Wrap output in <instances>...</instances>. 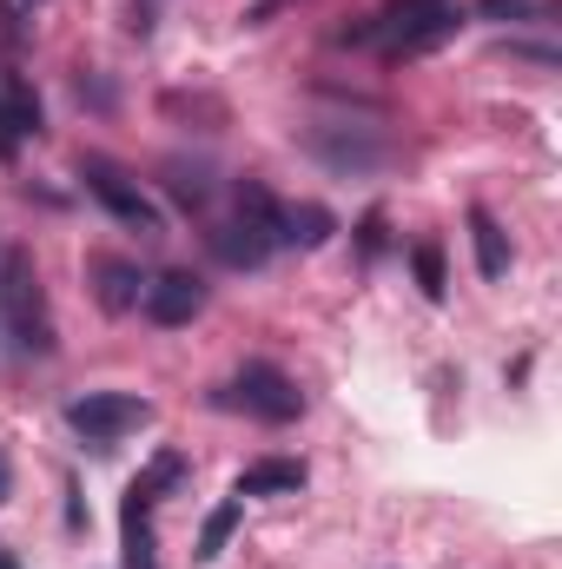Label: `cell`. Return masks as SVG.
Wrapping results in <instances>:
<instances>
[{
  "label": "cell",
  "instance_id": "obj_16",
  "mask_svg": "<svg viewBox=\"0 0 562 569\" xmlns=\"http://www.w3.org/2000/svg\"><path fill=\"white\" fill-rule=\"evenodd\" d=\"M411 272H418V291L430 305L450 291V279H443V246H436V239H418V246H411Z\"/></svg>",
  "mask_w": 562,
  "mask_h": 569
},
{
  "label": "cell",
  "instance_id": "obj_6",
  "mask_svg": "<svg viewBox=\"0 0 562 569\" xmlns=\"http://www.w3.org/2000/svg\"><path fill=\"white\" fill-rule=\"evenodd\" d=\"M140 305H145V318L165 325V331H172V325H192V318L205 311V279H192V272H159V279L145 284Z\"/></svg>",
  "mask_w": 562,
  "mask_h": 569
},
{
  "label": "cell",
  "instance_id": "obj_2",
  "mask_svg": "<svg viewBox=\"0 0 562 569\" xmlns=\"http://www.w3.org/2000/svg\"><path fill=\"white\" fill-rule=\"evenodd\" d=\"M298 146L324 166V172H338V179H371V172H384L391 166V140L378 133V127H358V120H311Z\"/></svg>",
  "mask_w": 562,
  "mask_h": 569
},
{
  "label": "cell",
  "instance_id": "obj_12",
  "mask_svg": "<svg viewBox=\"0 0 562 569\" xmlns=\"http://www.w3.org/2000/svg\"><path fill=\"white\" fill-rule=\"evenodd\" d=\"M331 232H338V219L324 206H284L279 219V246H298V252H318Z\"/></svg>",
  "mask_w": 562,
  "mask_h": 569
},
{
  "label": "cell",
  "instance_id": "obj_23",
  "mask_svg": "<svg viewBox=\"0 0 562 569\" xmlns=\"http://www.w3.org/2000/svg\"><path fill=\"white\" fill-rule=\"evenodd\" d=\"M27 7H40V0H27Z\"/></svg>",
  "mask_w": 562,
  "mask_h": 569
},
{
  "label": "cell",
  "instance_id": "obj_5",
  "mask_svg": "<svg viewBox=\"0 0 562 569\" xmlns=\"http://www.w3.org/2000/svg\"><path fill=\"white\" fill-rule=\"evenodd\" d=\"M80 179H87V192H93V199H100V206H107L113 219H127L133 232H165V212H159V206L145 199L140 179H127V172H120L113 159L87 152V159H80Z\"/></svg>",
  "mask_w": 562,
  "mask_h": 569
},
{
  "label": "cell",
  "instance_id": "obj_15",
  "mask_svg": "<svg viewBox=\"0 0 562 569\" xmlns=\"http://www.w3.org/2000/svg\"><path fill=\"white\" fill-rule=\"evenodd\" d=\"M239 219H252V226H259V232H265V239L279 246V219H284V206L272 199V192H265V186H252V179L239 186Z\"/></svg>",
  "mask_w": 562,
  "mask_h": 569
},
{
  "label": "cell",
  "instance_id": "obj_4",
  "mask_svg": "<svg viewBox=\"0 0 562 569\" xmlns=\"http://www.w3.org/2000/svg\"><path fill=\"white\" fill-rule=\"evenodd\" d=\"M67 425L80 430L93 450H113L127 430L152 425V405L133 398V391H87V398H73V405H67Z\"/></svg>",
  "mask_w": 562,
  "mask_h": 569
},
{
  "label": "cell",
  "instance_id": "obj_19",
  "mask_svg": "<svg viewBox=\"0 0 562 569\" xmlns=\"http://www.w3.org/2000/svg\"><path fill=\"white\" fill-rule=\"evenodd\" d=\"M13 152H20V133H13V120H7V107H0V166H13Z\"/></svg>",
  "mask_w": 562,
  "mask_h": 569
},
{
  "label": "cell",
  "instance_id": "obj_9",
  "mask_svg": "<svg viewBox=\"0 0 562 569\" xmlns=\"http://www.w3.org/2000/svg\"><path fill=\"white\" fill-rule=\"evenodd\" d=\"M159 186H165L185 212H205V206H212V192H219L205 159H165V166H159Z\"/></svg>",
  "mask_w": 562,
  "mask_h": 569
},
{
  "label": "cell",
  "instance_id": "obj_1",
  "mask_svg": "<svg viewBox=\"0 0 562 569\" xmlns=\"http://www.w3.org/2000/svg\"><path fill=\"white\" fill-rule=\"evenodd\" d=\"M0 318H7V338L20 358H47L53 351V311H47V284L27 246H7L0 252Z\"/></svg>",
  "mask_w": 562,
  "mask_h": 569
},
{
  "label": "cell",
  "instance_id": "obj_18",
  "mask_svg": "<svg viewBox=\"0 0 562 569\" xmlns=\"http://www.w3.org/2000/svg\"><path fill=\"white\" fill-rule=\"evenodd\" d=\"M476 13L483 20H510V27L516 20H550V7H530V0H476Z\"/></svg>",
  "mask_w": 562,
  "mask_h": 569
},
{
  "label": "cell",
  "instance_id": "obj_13",
  "mask_svg": "<svg viewBox=\"0 0 562 569\" xmlns=\"http://www.w3.org/2000/svg\"><path fill=\"white\" fill-rule=\"evenodd\" d=\"M470 246H476V272L483 279H510V239L490 212H470Z\"/></svg>",
  "mask_w": 562,
  "mask_h": 569
},
{
  "label": "cell",
  "instance_id": "obj_3",
  "mask_svg": "<svg viewBox=\"0 0 562 569\" xmlns=\"http://www.w3.org/2000/svg\"><path fill=\"white\" fill-rule=\"evenodd\" d=\"M219 405H225V411H245V418H259V425H291V418L304 411V391L284 378L279 365H245V371L219 391Z\"/></svg>",
  "mask_w": 562,
  "mask_h": 569
},
{
  "label": "cell",
  "instance_id": "obj_22",
  "mask_svg": "<svg viewBox=\"0 0 562 569\" xmlns=\"http://www.w3.org/2000/svg\"><path fill=\"white\" fill-rule=\"evenodd\" d=\"M0 569H20V563H13V557H7V550H0Z\"/></svg>",
  "mask_w": 562,
  "mask_h": 569
},
{
  "label": "cell",
  "instance_id": "obj_10",
  "mask_svg": "<svg viewBox=\"0 0 562 569\" xmlns=\"http://www.w3.org/2000/svg\"><path fill=\"white\" fill-rule=\"evenodd\" d=\"M179 477H185V457H179V450H159L140 477L127 483V510H120V517H145V510L159 503V490H172Z\"/></svg>",
  "mask_w": 562,
  "mask_h": 569
},
{
  "label": "cell",
  "instance_id": "obj_11",
  "mask_svg": "<svg viewBox=\"0 0 562 569\" xmlns=\"http://www.w3.org/2000/svg\"><path fill=\"white\" fill-rule=\"evenodd\" d=\"M291 490H304V463L291 457H259L239 470V497H291Z\"/></svg>",
  "mask_w": 562,
  "mask_h": 569
},
{
  "label": "cell",
  "instance_id": "obj_17",
  "mask_svg": "<svg viewBox=\"0 0 562 569\" xmlns=\"http://www.w3.org/2000/svg\"><path fill=\"white\" fill-rule=\"evenodd\" d=\"M232 530H239V503H219V510L205 517V530H199V563H212V557H225V543H232Z\"/></svg>",
  "mask_w": 562,
  "mask_h": 569
},
{
  "label": "cell",
  "instance_id": "obj_7",
  "mask_svg": "<svg viewBox=\"0 0 562 569\" xmlns=\"http://www.w3.org/2000/svg\"><path fill=\"white\" fill-rule=\"evenodd\" d=\"M205 246H212V259H219V266H232V272H259V266L279 252V246H272L252 219H239V212H232L225 226H212V232H205Z\"/></svg>",
  "mask_w": 562,
  "mask_h": 569
},
{
  "label": "cell",
  "instance_id": "obj_21",
  "mask_svg": "<svg viewBox=\"0 0 562 569\" xmlns=\"http://www.w3.org/2000/svg\"><path fill=\"white\" fill-rule=\"evenodd\" d=\"M7 490H13V470H7V457H0V503H7Z\"/></svg>",
  "mask_w": 562,
  "mask_h": 569
},
{
  "label": "cell",
  "instance_id": "obj_8",
  "mask_svg": "<svg viewBox=\"0 0 562 569\" xmlns=\"http://www.w3.org/2000/svg\"><path fill=\"white\" fill-rule=\"evenodd\" d=\"M87 279H93V298H100L107 311H133L145 298L140 266H127V259H87Z\"/></svg>",
  "mask_w": 562,
  "mask_h": 569
},
{
  "label": "cell",
  "instance_id": "obj_20",
  "mask_svg": "<svg viewBox=\"0 0 562 569\" xmlns=\"http://www.w3.org/2000/svg\"><path fill=\"white\" fill-rule=\"evenodd\" d=\"M364 252H371V259H378V252H384V219H378V212H371V219H364Z\"/></svg>",
  "mask_w": 562,
  "mask_h": 569
},
{
  "label": "cell",
  "instance_id": "obj_14",
  "mask_svg": "<svg viewBox=\"0 0 562 569\" xmlns=\"http://www.w3.org/2000/svg\"><path fill=\"white\" fill-rule=\"evenodd\" d=\"M0 107H7V120H13V133H20V140H33V133L47 127V113H40V93H33L20 73H0Z\"/></svg>",
  "mask_w": 562,
  "mask_h": 569
}]
</instances>
